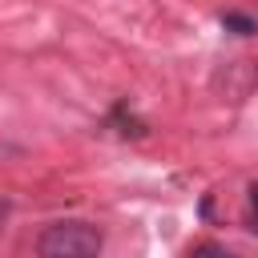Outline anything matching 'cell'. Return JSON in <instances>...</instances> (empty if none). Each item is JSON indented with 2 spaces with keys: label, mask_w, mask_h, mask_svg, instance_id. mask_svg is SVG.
<instances>
[{
  "label": "cell",
  "mask_w": 258,
  "mask_h": 258,
  "mask_svg": "<svg viewBox=\"0 0 258 258\" xmlns=\"http://www.w3.org/2000/svg\"><path fill=\"white\" fill-rule=\"evenodd\" d=\"M250 230H258V181H250Z\"/></svg>",
  "instance_id": "cell-4"
},
{
  "label": "cell",
  "mask_w": 258,
  "mask_h": 258,
  "mask_svg": "<svg viewBox=\"0 0 258 258\" xmlns=\"http://www.w3.org/2000/svg\"><path fill=\"white\" fill-rule=\"evenodd\" d=\"M222 28H226V32H238V36H250V32H258L254 16H246V12H222Z\"/></svg>",
  "instance_id": "cell-2"
},
{
  "label": "cell",
  "mask_w": 258,
  "mask_h": 258,
  "mask_svg": "<svg viewBox=\"0 0 258 258\" xmlns=\"http://www.w3.org/2000/svg\"><path fill=\"white\" fill-rule=\"evenodd\" d=\"M189 258H238L230 246H218V242H198L194 250H189Z\"/></svg>",
  "instance_id": "cell-3"
},
{
  "label": "cell",
  "mask_w": 258,
  "mask_h": 258,
  "mask_svg": "<svg viewBox=\"0 0 258 258\" xmlns=\"http://www.w3.org/2000/svg\"><path fill=\"white\" fill-rule=\"evenodd\" d=\"M101 246H105V238L89 222H52L36 238L40 258H97Z\"/></svg>",
  "instance_id": "cell-1"
}]
</instances>
